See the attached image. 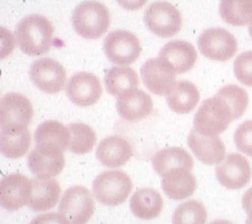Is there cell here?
<instances>
[{
    "instance_id": "1",
    "label": "cell",
    "mask_w": 252,
    "mask_h": 224,
    "mask_svg": "<svg viewBox=\"0 0 252 224\" xmlns=\"http://www.w3.org/2000/svg\"><path fill=\"white\" fill-rule=\"evenodd\" d=\"M54 27L51 22L40 14H31L22 19L16 28V41L26 55L40 56L53 45Z\"/></svg>"
},
{
    "instance_id": "2",
    "label": "cell",
    "mask_w": 252,
    "mask_h": 224,
    "mask_svg": "<svg viewBox=\"0 0 252 224\" xmlns=\"http://www.w3.org/2000/svg\"><path fill=\"white\" fill-rule=\"evenodd\" d=\"M234 115L229 104L216 95L201 102L194 116V130L205 136H218L227 130L234 121Z\"/></svg>"
},
{
    "instance_id": "3",
    "label": "cell",
    "mask_w": 252,
    "mask_h": 224,
    "mask_svg": "<svg viewBox=\"0 0 252 224\" xmlns=\"http://www.w3.org/2000/svg\"><path fill=\"white\" fill-rule=\"evenodd\" d=\"M71 23L80 37L87 40H97L110 28V12L102 3L95 0H86L78 4L74 9Z\"/></svg>"
},
{
    "instance_id": "4",
    "label": "cell",
    "mask_w": 252,
    "mask_h": 224,
    "mask_svg": "<svg viewBox=\"0 0 252 224\" xmlns=\"http://www.w3.org/2000/svg\"><path fill=\"white\" fill-rule=\"evenodd\" d=\"M131 190V178L124 171H106L99 173L92 184L93 195L97 201L107 206L125 203Z\"/></svg>"
},
{
    "instance_id": "5",
    "label": "cell",
    "mask_w": 252,
    "mask_h": 224,
    "mask_svg": "<svg viewBox=\"0 0 252 224\" xmlns=\"http://www.w3.org/2000/svg\"><path fill=\"white\" fill-rule=\"evenodd\" d=\"M144 23L152 33L168 38L181 30V13L168 1H154L145 10Z\"/></svg>"
},
{
    "instance_id": "6",
    "label": "cell",
    "mask_w": 252,
    "mask_h": 224,
    "mask_svg": "<svg viewBox=\"0 0 252 224\" xmlns=\"http://www.w3.org/2000/svg\"><path fill=\"white\" fill-rule=\"evenodd\" d=\"M33 117L31 101L21 93H8L0 102V126L4 131L25 130Z\"/></svg>"
},
{
    "instance_id": "7",
    "label": "cell",
    "mask_w": 252,
    "mask_h": 224,
    "mask_svg": "<svg viewBox=\"0 0 252 224\" xmlns=\"http://www.w3.org/2000/svg\"><path fill=\"white\" fill-rule=\"evenodd\" d=\"M103 51L108 62L116 65H129L138 60L142 45L138 37L125 30H116L103 41Z\"/></svg>"
},
{
    "instance_id": "8",
    "label": "cell",
    "mask_w": 252,
    "mask_h": 224,
    "mask_svg": "<svg viewBox=\"0 0 252 224\" xmlns=\"http://www.w3.org/2000/svg\"><path fill=\"white\" fill-rule=\"evenodd\" d=\"M59 213L65 215L70 224H87L94 213L92 193L84 186H71L63 193Z\"/></svg>"
},
{
    "instance_id": "9",
    "label": "cell",
    "mask_w": 252,
    "mask_h": 224,
    "mask_svg": "<svg viewBox=\"0 0 252 224\" xmlns=\"http://www.w3.org/2000/svg\"><path fill=\"white\" fill-rule=\"evenodd\" d=\"M199 51L214 62H227L236 55L238 43L236 37L224 28H209L199 36Z\"/></svg>"
},
{
    "instance_id": "10",
    "label": "cell",
    "mask_w": 252,
    "mask_h": 224,
    "mask_svg": "<svg viewBox=\"0 0 252 224\" xmlns=\"http://www.w3.org/2000/svg\"><path fill=\"white\" fill-rule=\"evenodd\" d=\"M176 70L162 58H153L145 62L140 68V77L148 91L153 95L167 96L175 87Z\"/></svg>"
},
{
    "instance_id": "11",
    "label": "cell",
    "mask_w": 252,
    "mask_h": 224,
    "mask_svg": "<svg viewBox=\"0 0 252 224\" xmlns=\"http://www.w3.org/2000/svg\"><path fill=\"white\" fill-rule=\"evenodd\" d=\"M30 78L37 88L55 95L64 88L66 82V71L60 63L51 58H41L31 64Z\"/></svg>"
},
{
    "instance_id": "12",
    "label": "cell",
    "mask_w": 252,
    "mask_h": 224,
    "mask_svg": "<svg viewBox=\"0 0 252 224\" xmlns=\"http://www.w3.org/2000/svg\"><path fill=\"white\" fill-rule=\"evenodd\" d=\"M65 92L74 104L79 107H88L101 98L102 86L95 74L79 71L71 75L66 82Z\"/></svg>"
},
{
    "instance_id": "13",
    "label": "cell",
    "mask_w": 252,
    "mask_h": 224,
    "mask_svg": "<svg viewBox=\"0 0 252 224\" xmlns=\"http://www.w3.org/2000/svg\"><path fill=\"white\" fill-rule=\"evenodd\" d=\"M32 193V180L21 173H10L0 182V204L5 210L16 212L28 205Z\"/></svg>"
},
{
    "instance_id": "14",
    "label": "cell",
    "mask_w": 252,
    "mask_h": 224,
    "mask_svg": "<svg viewBox=\"0 0 252 224\" xmlns=\"http://www.w3.org/2000/svg\"><path fill=\"white\" fill-rule=\"evenodd\" d=\"M216 176L221 186L229 190H238L249 184L252 169L245 157L238 153H231L217 166Z\"/></svg>"
},
{
    "instance_id": "15",
    "label": "cell",
    "mask_w": 252,
    "mask_h": 224,
    "mask_svg": "<svg viewBox=\"0 0 252 224\" xmlns=\"http://www.w3.org/2000/svg\"><path fill=\"white\" fill-rule=\"evenodd\" d=\"M116 111L121 119L135 123L152 114L153 101L151 96L142 89H131L117 97Z\"/></svg>"
},
{
    "instance_id": "16",
    "label": "cell",
    "mask_w": 252,
    "mask_h": 224,
    "mask_svg": "<svg viewBox=\"0 0 252 224\" xmlns=\"http://www.w3.org/2000/svg\"><path fill=\"white\" fill-rule=\"evenodd\" d=\"M28 168L36 177L54 178L65 167V157L62 151L36 147L28 154Z\"/></svg>"
},
{
    "instance_id": "17",
    "label": "cell",
    "mask_w": 252,
    "mask_h": 224,
    "mask_svg": "<svg viewBox=\"0 0 252 224\" xmlns=\"http://www.w3.org/2000/svg\"><path fill=\"white\" fill-rule=\"evenodd\" d=\"M188 144L197 160L205 164H219L225 158V145L218 136L201 135L192 129Z\"/></svg>"
},
{
    "instance_id": "18",
    "label": "cell",
    "mask_w": 252,
    "mask_h": 224,
    "mask_svg": "<svg viewBox=\"0 0 252 224\" xmlns=\"http://www.w3.org/2000/svg\"><path fill=\"white\" fill-rule=\"evenodd\" d=\"M132 147L126 139L119 135L105 138L97 147L95 158L101 164L111 168H117L127 163L132 157Z\"/></svg>"
},
{
    "instance_id": "19",
    "label": "cell",
    "mask_w": 252,
    "mask_h": 224,
    "mask_svg": "<svg viewBox=\"0 0 252 224\" xmlns=\"http://www.w3.org/2000/svg\"><path fill=\"white\" fill-rule=\"evenodd\" d=\"M159 58L172 65L177 74H184L192 69L197 60V51L188 41H169L160 49Z\"/></svg>"
},
{
    "instance_id": "20",
    "label": "cell",
    "mask_w": 252,
    "mask_h": 224,
    "mask_svg": "<svg viewBox=\"0 0 252 224\" xmlns=\"http://www.w3.org/2000/svg\"><path fill=\"white\" fill-rule=\"evenodd\" d=\"M60 193L62 189L56 180L36 177L32 180V193L28 206L33 212H46L56 206Z\"/></svg>"
},
{
    "instance_id": "21",
    "label": "cell",
    "mask_w": 252,
    "mask_h": 224,
    "mask_svg": "<svg viewBox=\"0 0 252 224\" xmlns=\"http://www.w3.org/2000/svg\"><path fill=\"white\" fill-rule=\"evenodd\" d=\"M152 166L160 177H164L167 173L175 169L185 168L191 171L194 167V160L190 153L182 148L169 147L154 154L152 158Z\"/></svg>"
},
{
    "instance_id": "22",
    "label": "cell",
    "mask_w": 252,
    "mask_h": 224,
    "mask_svg": "<svg viewBox=\"0 0 252 224\" xmlns=\"http://www.w3.org/2000/svg\"><path fill=\"white\" fill-rule=\"evenodd\" d=\"M34 141H36V147L51 148L64 152L65 149H69L70 144L69 128L59 121H45L37 126Z\"/></svg>"
},
{
    "instance_id": "23",
    "label": "cell",
    "mask_w": 252,
    "mask_h": 224,
    "mask_svg": "<svg viewBox=\"0 0 252 224\" xmlns=\"http://www.w3.org/2000/svg\"><path fill=\"white\" fill-rule=\"evenodd\" d=\"M162 190L172 200H182L191 196L196 190V178L190 169H175L162 177Z\"/></svg>"
},
{
    "instance_id": "24",
    "label": "cell",
    "mask_w": 252,
    "mask_h": 224,
    "mask_svg": "<svg viewBox=\"0 0 252 224\" xmlns=\"http://www.w3.org/2000/svg\"><path fill=\"white\" fill-rule=\"evenodd\" d=\"M163 209V199L160 193L151 188H143L132 193L130 199V210L139 219L151 221L157 218Z\"/></svg>"
},
{
    "instance_id": "25",
    "label": "cell",
    "mask_w": 252,
    "mask_h": 224,
    "mask_svg": "<svg viewBox=\"0 0 252 224\" xmlns=\"http://www.w3.org/2000/svg\"><path fill=\"white\" fill-rule=\"evenodd\" d=\"M200 101L199 89L188 80H179L167 95V106L177 114H189L194 110Z\"/></svg>"
},
{
    "instance_id": "26",
    "label": "cell",
    "mask_w": 252,
    "mask_h": 224,
    "mask_svg": "<svg viewBox=\"0 0 252 224\" xmlns=\"http://www.w3.org/2000/svg\"><path fill=\"white\" fill-rule=\"evenodd\" d=\"M105 86L111 96L119 97L124 92L138 88V74L129 66H114L106 71Z\"/></svg>"
},
{
    "instance_id": "27",
    "label": "cell",
    "mask_w": 252,
    "mask_h": 224,
    "mask_svg": "<svg viewBox=\"0 0 252 224\" xmlns=\"http://www.w3.org/2000/svg\"><path fill=\"white\" fill-rule=\"evenodd\" d=\"M219 14L228 25L242 27L252 22V0H220Z\"/></svg>"
},
{
    "instance_id": "28",
    "label": "cell",
    "mask_w": 252,
    "mask_h": 224,
    "mask_svg": "<svg viewBox=\"0 0 252 224\" xmlns=\"http://www.w3.org/2000/svg\"><path fill=\"white\" fill-rule=\"evenodd\" d=\"M31 147V134L28 129L4 131L0 136V151L4 157L10 160H17L25 156Z\"/></svg>"
},
{
    "instance_id": "29",
    "label": "cell",
    "mask_w": 252,
    "mask_h": 224,
    "mask_svg": "<svg viewBox=\"0 0 252 224\" xmlns=\"http://www.w3.org/2000/svg\"><path fill=\"white\" fill-rule=\"evenodd\" d=\"M68 128L70 132L69 151L75 154L90 153L97 141L94 130L90 125L83 123H73Z\"/></svg>"
},
{
    "instance_id": "30",
    "label": "cell",
    "mask_w": 252,
    "mask_h": 224,
    "mask_svg": "<svg viewBox=\"0 0 252 224\" xmlns=\"http://www.w3.org/2000/svg\"><path fill=\"white\" fill-rule=\"evenodd\" d=\"M208 213L203 204L189 200L180 204L172 215V224H205Z\"/></svg>"
},
{
    "instance_id": "31",
    "label": "cell",
    "mask_w": 252,
    "mask_h": 224,
    "mask_svg": "<svg viewBox=\"0 0 252 224\" xmlns=\"http://www.w3.org/2000/svg\"><path fill=\"white\" fill-rule=\"evenodd\" d=\"M217 95L229 104L236 120L245 114V111L249 106V95L245 89L236 84H228L219 89Z\"/></svg>"
},
{
    "instance_id": "32",
    "label": "cell",
    "mask_w": 252,
    "mask_h": 224,
    "mask_svg": "<svg viewBox=\"0 0 252 224\" xmlns=\"http://www.w3.org/2000/svg\"><path fill=\"white\" fill-rule=\"evenodd\" d=\"M234 75L241 83L252 87V51L242 52L233 63Z\"/></svg>"
},
{
    "instance_id": "33",
    "label": "cell",
    "mask_w": 252,
    "mask_h": 224,
    "mask_svg": "<svg viewBox=\"0 0 252 224\" xmlns=\"http://www.w3.org/2000/svg\"><path fill=\"white\" fill-rule=\"evenodd\" d=\"M234 144L241 153L252 157V120L241 124L234 131Z\"/></svg>"
},
{
    "instance_id": "34",
    "label": "cell",
    "mask_w": 252,
    "mask_h": 224,
    "mask_svg": "<svg viewBox=\"0 0 252 224\" xmlns=\"http://www.w3.org/2000/svg\"><path fill=\"white\" fill-rule=\"evenodd\" d=\"M30 224H70V222L62 213H46L34 217Z\"/></svg>"
},
{
    "instance_id": "35",
    "label": "cell",
    "mask_w": 252,
    "mask_h": 224,
    "mask_svg": "<svg viewBox=\"0 0 252 224\" xmlns=\"http://www.w3.org/2000/svg\"><path fill=\"white\" fill-rule=\"evenodd\" d=\"M116 1L126 10H138L148 3V0H116Z\"/></svg>"
},
{
    "instance_id": "36",
    "label": "cell",
    "mask_w": 252,
    "mask_h": 224,
    "mask_svg": "<svg viewBox=\"0 0 252 224\" xmlns=\"http://www.w3.org/2000/svg\"><path fill=\"white\" fill-rule=\"evenodd\" d=\"M242 206L247 213L252 212V188H250L242 196Z\"/></svg>"
},
{
    "instance_id": "37",
    "label": "cell",
    "mask_w": 252,
    "mask_h": 224,
    "mask_svg": "<svg viewBox=\"0 0 252 224\" xmlns=\"http://www.w3.org/2000/svg\"><path fill=\"white\" fill-rule=\"evenodd\" d=\"M209 224H233V223H231L229 221H224V219H218V221H214Z\"/></svg>"
},
{
    "instance_id": "38",
    "label": "cell",
    "mask_w": 252,
    "mask_h": 224,
    "mask_svg": "<svg viewBox=\"0 0 252 224\" xmlns=\"http://www.w3.org/2000/svg\"><path fill=\"white\" fill-rule=\"evenodd\" d=\"M245 224H252V212H250L247 214V218H246V223Z\"/></svg>"
},
{
    "instance_id": "39",
    "label": "cell",
    "mask_w": 252,
    "mask_h": 224,
    "mask_svg": "<svg viewBox=\"0 0 252 224\" xmlns=\"http://www.w3.org/2000/svg\"><path fill=\"white\" fill-rule=\"evenodd\" d=\"M249 33H250V37L252 38V22L249 25Z\"/></svg>"
}]
</instances>
